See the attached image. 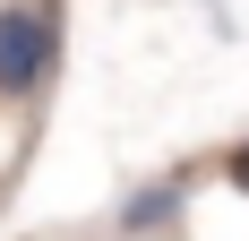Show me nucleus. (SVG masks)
I'll return each mask as SVG.
<instances>
[{"label":"nucleus","instance_id":"2","mask_svg":"<svg viewBox=\"0 0 249 241\" xmlns=\"http://www.w3.org/2000/svg\"><path fill=\"white\" fill-rule=\"evenodd\" d=\"M180 198H189V181H146V190H129V207H121V233L129 241H155V233H172V216H180Z\"/></svg>","mask_w":249,"mask_h":241},{"label":"nucleus","instance_id":"1","mask_svg":"<svg viewBox=\"0 0 249 241\" xmlns=\"http://www.w3.org/2000/svg\"><path fill=\"white\" fill-rule=\"evenodd\" d=\"M60 69V0H0V103H35Z\"/></svg>","mask_w":249,"mask_h":241},{"label":"nucleus","instance_id":"3","mask_svg":"<svg viewBox=\"0 0 249 241\" xmlns=\"http://www.w3.org/2000/svg\"><path fill=\"white\" fill-rule=\"evenodd\" d=\"M215 172H224L232 190H241V198H249V138H241V146H224V164H215Z\"/></svg>","mask_w":249,"mask_h":241}]
</instances>
